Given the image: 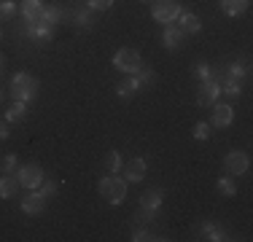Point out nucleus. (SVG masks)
Masks as SVG:
<instances>
[{
  "label": "nucleus",
  "mask_w": 253,
  "mask_h": 242,
  "mask_svg": "<svg viewBox=\"0 0 253 242\" xmlns=\"http://www.w3.org/2000/svg\"><path fill=\"white\" fill-rule=\"evenodd\" d=\"M35 94H38V81L30 73H16L11 78V97L16 102H30Z\"/></svg>",
  "instance_id": "nucleus-1"
},
{
  "label": "nucleus",
  "mask_w": 253,
  "mask_h": 242,
  "mask_svg": "<svg viewBox=\"0 0 253 242\" xmlns=\"http://www.w3.org/2000/svg\"><path fill=\"white\" fill-rule=\"evenodd\" d=\"M100 194L102 199H108V204H122L126 197V180L116 178V175H105L100 180Z\"/></svg>",
  "instance_id": "nucleus-2"
},
{
  "label": "nucleus",
  "mask_w": 253,
  "mask_h": 242,
  "mask_svg": "<svg viewBox=\"0 0 253 242\" xmlns=\"http://www.w3.org/2000/svg\"><path fill=\"white\" fill-rule=\"evenodd\" d=\"M113 68L126 73V76H135V73L143 68L140 51H137V48H119L116 57H113Z\"/></svg>",
  "instance_id": "nucleus-3"
},
{
  "label": "nucleus",
  "mask_w": 253,
  "mask_h": 242,
  "mask_svg": "<svg viewBox=\"0 0 253 242\" xmlns=\"http://www.w3.org/2000/svg\"><path fill=\"white\" fill-rule=\"evenodd\" d=\"M180 11H183V8H180L178 0H156V3H154V19L162 22V24H172L178 19Z\"/></svg>",
  "instance_id": "nucleus-4"
},
{
  "label": "nucleus",
  "mask_w": 253,
  "mask_h": 242,
  "mask_svg": "<svg viewBox=\"0 0 253 242\" xmlns=\"http://www.w3.org/2000/svg\"><path fill=\"white\" fill-rule=\"evenodd\" d=\"M16 180H19L22 189L35 191L41 186V180H43V169H41L38 164H25V167L16 169Z\"/></svg>",
  "instance_id": "nucleus-5"
},
{
  "label": "nucleus",
  "mask_w": 253,
  "mask_h": 242,
  "mask_svg": "<svg viewBox=\"0 0 253 242\" xmlns=\"http://www.w3.org/2000/svg\"><path fill=\"white\" fill-rule=\"evenodd\" d=\"M248 167H251V159H248V154H245V151H232V154H226L224 169L232 175V178L245 175V172H248Z\"/></svg>",
  "instance_id": "nucleus-6"
},
{
  "label": "nucleus",
  "mask_w": 253,
  "mask_h": 242,
  "mask_svg": "<svg viewBox=\"0 0 253 242\" xmlns=\"http://www.w3.org/2000/svg\"><path fill=\"white\" fill-rule=\"evenodd\" d=\"M218 94H221V86H218V81H215V78L210 76L208 81H200V92H197V102H200V105H205V108H210V105H215Z\"/></svg>",
  "instance_id": "nucleus-7"
},
{
  "label": "nucleus",
  "mask_w": 253,
  "mask_h": 242,
  "mask_svg": "<svg viewBox=\"0 0 253 242\" xmlns=\"http://www.w3.org/2000/svg\"><path fill=\"white\" fill-rule=\"evenodd\" d=\"M43 210H46V197L41 191L27 194V197L22 199V213L25 215H41Z\"/></svg>",
  "instance_id": "nucleus-8"
},
{
  "label": "nucleus",
  "mask_w": 253,
  "mask_h": 242,
  "mask_svg": "<svg viewBox=\"0 0 253 242\" xmlns=\"http://www.w3.org/2000/svg\"><path fill=\"white\" fill-rule=\"evenodd\" d=\"M146 178V159H129L124 164V180H129V183H140V180Z\"/></svg>",
  "instance_id": "nucleus-9"
},
{
  "label": "nucleus",
  "mask_w": 253,
  "mask_h": 242,
  "mask_svg": "<svg viewBox=\"0 0 253 242\" xmlns=\"http://www.w3.org/2000/svg\"><path fill=\"white\" fill-rule=\"evenodd\" d=\"M41 14H43V3H41V0H22L25 24H41Z\"/></svg>",
  "instance_id": "nucleus-10"
},
{
  "label": "nucleus",
  "mask_w": 253,
  "mask_h": 242,
  "mask_svg": "<svg viewBox=\"0 0 253 242\" xmlns=\"http://www.w3.org/2000/svg\"><path fill=\"white\" fill-rule=\"evenodd\" d=\"M232 119H234L232 105H215V108H213V116H210V126H215V129H224V126L232 124Z\"/></svg>",
  "instance_id": "nucleus-11"
},
{
  "label": "nucleus",
  "mask_w": 253,
  "mask_h": 242,
  "mask_svg": "<svg viewBox=\"0 0 253 242\" xmlns=\"http://www.w3.org/2000/svg\"><path fill=\"white\" fill-rule=\"evenodd\" d=\"M183 30L178 27V24H165V33H162V40H165L167 48H180L183 43Z\"/></svg>",
  "instance_id": "nucleus-12"
},
{
  "label": "nucleus",
  "mask_w": 253,
  "mask_h": 242,
  "mask_svg": "<svg viewBox=\"0 0 253 242\" xmlns=\"http://www.w3.org/2000/svg\"><path fill=\"white\" fill-rule=\"evenodd\" d=\"M25 35L33 40H51L54 38V27H49V24H25Z\"/></svg>",
  "instance_id": "nucleus-13"
},
{
  "label": "nucleus",
  "mask_w": 253,
  "mask_h": 242,
  "mask_svg": "<svg viewBox=\"0 0 253 242\" xmlns=\"http://www.w3.org/2000/svg\"><path fill=\"white\" fill-rule=\"evenodd\" d=\"M178 27L183 30V33H200L202 30V19L197 14H189V11H180L178 14Z\"/></svg>",
  "instance_id": "nucleus-14"
},
{
  "label": "nucleus",
  "mask_w": 253,
  "mask_h": 242,
  "mask_svg": "<svg viewBox=\"0 0 253 242\" xmlns=\"http://www.w3.org/2000/svg\"><path fill=\"white\" fill-rule=\"evenodd\" d=\"M162 189H148V191H143V197H140V207L143 210H151V213H156V207L162 204Z\"/></svg>",
  "instance_id": "nucleus-15"
},
{
  "label": "nucleus",
  "mask_w": 253,
  "mask_h": 242,
  "mask_svg": "<svg viewBox=\"0 0 253 242\" xmlns=\"http://www.w3.org/2000/svg\"><path fill=\"white\" fill-rule=\"evenodd\" d=\"M19 189V180L16 175H0V199H11Z\"/></svg>",
  "instance_id": "nucleus-16"
},
{
  "label": "nucleus",
  "mask_w": 253,
  "mask_h": 242,
  "mask_svg": "<svg viewBox=\"0 0 253 242\" xmlns=\"http://www.w3.org/2000/svg\"><path fill=\"white\" fill-rule=\"evenodd\" d=\"M62 8L59 5H43V14H41V22L49 24V27H57L59 22H62Z\"/></svg>",
  "instance_id": "nucleus-17"
},
{
  "label": "nucleus",
  "mask_w": 253,
  "mask_h": 242,
  "mask_svg": "<svg viewBox=\"0 0 253 242\" xmlns=\"http://www.w3.org/2000/svg\"><path fill=\"white\" fill-rule=\"evenodd\" d=\"M248 3L251 0H221V8H224V14H229V16H240V14H245Z\"/></svg>",
  "instance_id": "nucleus-18"
},
{
  "label": "nucleus",
  "mask_w": 253,
  "mask_h": 242,
  "mask_svg": "<svg viewBox=\"0 0 253 242\" xmlns=\"http://www.w3.org/2000/svg\"><path fill=\"white\" fill-rule=\"evenodd\" d=\"M137 81H135V76L132 78H126V81H122V83H116V94L122 97V100H126V97H135L137 94Z\"/></svg>",
  "instance_id": "nucleus-19"
},
{
  "label": "nucleus",
  "mask_w": 253,
  "mask_h": 242,
  "mask_svg": "<svg viewBox=\"0 0 253 242\" xmlns=\"http://www.w3.org/2000/svg\"><path fill=\"white\" fill-rule=\"evenodd\" d=\"M25 116H27V102H16L14 100V105L5 111V119H8V121H22Z\"/></svg>",
  "instance_id": "nucleus-20"
},
{
  "label": "nucleus",
  "mask_w": 253,
  "mask_h": 242,
  "mask_svg": "<svg viewBox=\"0 0 253 242\" xmlns=\"http://www.w3.org/2000/svg\"><path fill=\"white\" fill-rule=\"evenodd\" d=\"M221 70H224V76H229V78H240V81H243V76L248 73V65H245V62H229L226 68H221Z\"/></svg>",
  "instance_id": "nucleus-21"
},
{
  "label": "nucleus",
  "mask_w": 253,
  "mask_h": 242,
  "mask_svg": "<svg viewBox=\"0 0 253 242\" xmlns=\"http://www.w3.org/2000/svg\"><path fill=\"white\" fill-rule=\"evenodd\" d=\"M200 232L205 234V240H213V242L226 240V237H224V232H221V229L215 226V223H202V229H200Z\"/></svg>",
  "instance_id": "nucleus-22"
},
{
  "label": "nucleus",
  "mask_w": 253,
  "mask_h": 242,
  "mask_svg": "<svg viewBox=\"0 0 253 242\" xmlns=\"http://www.w3.org/2000/svg\"><path fill=\"white\" fill-rule=\"evenodd\" d=\"M105 169H108V175H113V172H119V169H122V156H119V151H108Z\"/></svg>",
  "instance_id": "nucleus-23"
},
{
  "label": "nucleus",
  "mask_w": 253,
  "mask_h": 242,
  "mask_svg": "<svg viewBox=\"0 0 253 242\" xmlns=\"http://www.w3.org/2000/svg\"><path fill=\"white\" fill-rule=\"evenodd\" d=\"M135 81H137V86H140V89H146V86H151V83L156 81V73L154 70H137L135 73Z\"/></svg>",
  "instance_id": "nucleus-24"
},
{
  "label": "nucleus",
  "mask_w": 253,
  "mask_h": 242,
  "mask_svg": "<svg viewBox=\"0 0 253 242\" xmlns=\"http://www.w3.org/2000/svg\"><path fill=\"white\" fill-rule=\"evenodd\" d=\"M73 22L78 24V27H89V24H92L94 22V16H92V8H78L76 11V14H73Z\"/></svg>",
  "instance_id": "nucleus-25"
},
{
  "label": "nucleus",
  "mask_w": 253,
  "mask_h": 242,
  "mask_svg": "<svg viewBox=\"0 0 253 242\" xmlns=\"http://www.w3.org/2000/svg\"><path fill=\"white\" fill-rule=\"evenodd\" d=\"M38 191L43 194L46 199H49V197H54V194H57V180H54V178H46V175H43V180H41Z\"/></svg>",
  "instance_id": "nucleus-26"
},
{
  "label": "nucleus",
  "mask_w": 253,
  "mask_h": 242,
  "mask_svg": "<svg viewBox=\"0 0 253 242\" xmlns=\"http://www.w3.org/2000/svg\"><path fill=\"white\" fill-rule=\"evenodd\" d=\"M215 186H218V191L224 194V197H232V194H237V189H234V180H232V175H226V178H221Z\"/></svg>",
  "instance_id": "nucleus-27"
},
{
  "label": "nucleus",
  "mask_w": 253,
  "mask_h": 242,
  "mask_svg": "<svg viewBox=\"0 0 253 242\" xmlns=\"http://www.w3.org/2000/svg\"><path fill=\"white\" fill-rule=\"evenodd\" d=\"M14 11H16L14 0H0V22L11 19V16H14Z\"/></svg>",
  "instance_id": "nucleus-28"
},
{
  "label": "nucleus",
  "mask_w": 253,
  "mask_h": 242,
  "mask_svg": "<svg viewBox=\"0 0 253 242\" xmlns=\"http://www.w3.org/2000/svg\"><path fill=\"white\" fill-rule=\"evenodd\" d=\"M16 169H19V161H16L14 154H8L3 161H0V172H16Z\"/></svg>",
  "instance_id": "nucleus-29"
},
{
  "label": "nucleus",
  "mask_w": 253,
  "mask_h": 242,
  "mask_svg": "<svg viewBox=\"0 0 253 242\" xmlns=\"http://www.w3.org/2000/svg\"><path fill=\"white\" fill-rule=\"evenodd\" d=\"M194 76L200 78V81H208V78L213 76V68H210L208 62H197L194 65Z\"/></svg>",
  "instance_id": "nucleus-30"
},
{
  "label": "nucleus",
  "mask_w": 253,
  "mask_h": 242,
  "mask_svg": "<svg viewBox=\"0 0 253 242\" xmlns=\"http://www.w3.org/2000/svg\"><path fill=\"white\" fill-rule=\"evenodd\" d=\"M113 3H116V0H86V5L92 11H108Z\"/></svg>",
  "instance_id": "nucleus-31"
},
{
  "label": "nucleus",
  "mask_w": 253,
  "mask_h": 242,
  "mask_svg": "<svg viewBox=\"0 0 253 242\" xmlns=\"http://www.w3.org/2000/svg\"><path fill=\"white\" fill-rule=\"evenodd\" d=\"M194 137H197V140H208V137H210V124H205V121H202V124H197L194 126Z\"/></svg>",
  "instance_id": "nucleus-32"
},
{
  "label": "nucleus",
  "mask_w": 253,
  "mask_h": 242,
  "mask_svg": "<svg viewBox=\"0 0 253 242\" xmlns=\"http://www.w3.org/2000/svg\"><path fill=\"white\" fill-rule=\"evenodd\" d=\"M135 242H148V240H162V237H154L151 232H146V229H135Z\"/></svg>",
  "instance_id": "nucleus-33"
},
{
  "label": "nucleus",
  "mask_w": 253,
  "mask_h": 242,
  "mask_svg": "<svg viewBox=\"0 0 253 242\" xmlns=\"http://www.w3.org/2000/svg\"><path fill=\"white\" fill-rule=\"evenodd\" d=\"M5 137H8V126L0 124V140H5Z\"/></svg>",
  "instance_id": "nucleus-34"
},
{
  "label": "nucleus",
  "mask_w": 253,
  "mask_h": 242,
  "mask_svg": "<svg viewBox=\"0 0 253 242\" xmlns=\"http://www.w3.org/2000/svg\"><path fill=\"white\" fill-rule=\"evenodd\" d=\"M140 3H156V0H140Z\"/></svg>",
  "instance_id": "nucleus-35"
},
{
  "label": "nucleus",
  "mask_w": 253,
  "mask_h": 242,
  "mask_svg": "<svg viewBox=\"0 0 253 242\" xmlns=\"http://www.w3.org/2000/svg\"><path fill=\"white\" fill-rule=\"evenodd\" d=\"M0 68H3V57H0Z\"/></svg>",
  "instance_id": "nucleus-36"
},
{
  "label": "nucleus",
  "mask_w": 253,
  "mask_h": 242,
  "mask_svg": "<svg viewBox=\"0 0 253 242\" xmlns=\"http://www.w3.org/2000/svg\"><path fill=\"white\" fill-rule=\"evenodd\" d=\"M0 100H3V92H0Z\"/></svg>",
  "instance_id": "nucleus-37"
}]
</instances>
